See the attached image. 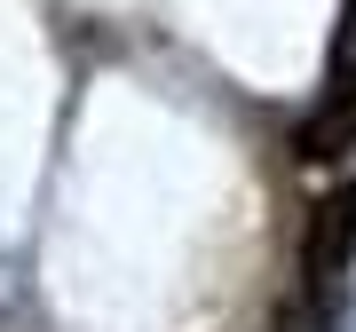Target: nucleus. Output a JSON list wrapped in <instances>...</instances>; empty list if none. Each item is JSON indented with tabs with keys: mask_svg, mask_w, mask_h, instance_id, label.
<instances>
[{
	"mask_svg": "<svg viewBox=\"0 0 356 332\" xmlns=\"http://www.w3.org/2000/svg\"><path fill=\"white\" fill-rule=\"evenodd\" d=\"M348 254H356V182H332L309 206V230H301V285L325 301V285H341Z\"/></svg>",
	"mask_w": 356,
	"mask_h": 332,
	"instance_id": "f257e3e1",
	"label": "nucleus"
},
{
	"mask_svg": "<svg viewBox=\"0 0 356 332\" xmlns=\"http://www.w3.org/2000/svg\"><path fill=\"white\" fill-rule=\"evenodd\" d=\"M356 151V32H341V56H332V88H325V111L293 127V158L325 166V158H348Z\"/></svg>",
	"mask_w": 356,
	"mask_h": 332,
	"instance_id": "f03ea898",
	"label": "nucleus"
},
{
	"mask_svg": "<svg viewBox=\"0 0 356 332\" xmlns=\"http://www.w3.org/2000/svg\"><path fill=\"white\" fill-rule=\"evenodd\" d=\"M269 332H332V317H325V301L301 285V293H285L277 308H269Z\"/></svg>",
	"mask_w": 356,
	"mask_h": 332,
	"instance_id": "7ed1b4c3",
	"label": "nucleus"
}]
</instances>
